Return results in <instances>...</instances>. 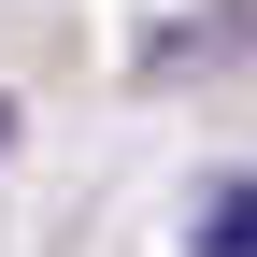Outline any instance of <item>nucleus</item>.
<instances>
[{
	"mask_svg": "<svg viewBox=\"0 0 257 257\" xmlns=\"http://www.w3.org/2000/svg\"><path fill=\"white\" fill-rule=\"evenodd\" d=\"M186 257H257V186H200V214H186Z\"/></svg>",
	"mask_w": 257,
	"mask_h": 257,
	"instance_id": "1",
	"label": "nucleus"
},
{
	"mask_svg": "<svg viewBox=\"0 0 257 257\" xmlns=\"http://www.w3.org/2000/svg\"><path fill=\"white\" fill-rule=\"evenodd\" d=\"M0 143H15V100H0Z\"/></svg>",
	"mask_w": 257,
	"mask_h": 257,
	"instance_id": "2",
	"label": "nucleus"
}]
</instances>
